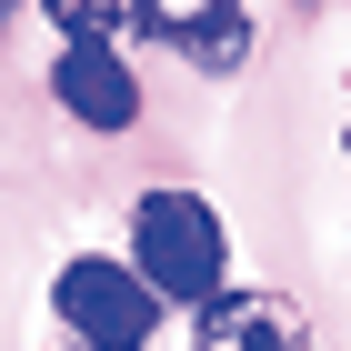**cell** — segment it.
I'll list each match as a JSON object with an SVG mask.
<instances>
[{
	"instance_id": "6da1fadb",
	"label": "cell",
	"mask_w": 351,
	"mask_h": 351,
	"mask_svg": "<svg viewBox=\"0 0 351 351\" xmlns=\"http://www.w3.org/2000/svg\"><path fill=\"white\" fill-rule=\"evenodd\" d=\"M221 261H231V241H221V211L201 201V191H141V211H131V271L161 301H211L221 291Z\"/></svg>"
},
{
	"instance_id": "3957f363",
	"label": "cell",
	"mask_w": 351,
	"mask_h": 351,
	"mask_svg": "<svg viewBox=\"0 0 351 351\" xmlns=\"http://www.w3.org/2000/svg\"><path fill=\"white\" fill-rule=\"evenodd\" d=\"M131 30H151L191 71H241L251 60V10L241 0H131Z\"/></svg>"
},
{
	"instance_id": "277c9868",
	"label": "cell",
	"mask_w": 351,
	"mask_h": 351,
	"mask_svg": "<svg viewBox=\"0 0 351 351\" xmlns=\"http://www.w3.org/2000/svg\"><path fill=\"white\" fill-rule=\"evenodd\" d=\"M191 351H311V322H301L291 291H211L191 301Z\"/></svg>"
},
{
	"instance_id": "7a4b0ae2",
	"label": "cell",
	"mask_w": 351,
	"mask_h": 351,
	"mask_svg": "<svg viewBox=\"0 0 351 351\" xmlns=\"http://www.w3.org/2000/svg\"><path fill=\"white\" fill-rule=\"evenodd\" d=\"M51 301H60V322L81 331L90 351H151V331H161V291L131 261H71L51 281Z\"/></svg>"
},
{
	"instance_id": "52a82bcc",
	"label": "cell",
	"mask_w": 351,
	"mask_h": 351,
	"mask_svg": "<svg viewBox=\"0 0 351 351\" xmlns=\"http://www.w3.org/2000/svg\"><path fill=\"white\" fill-rule=\"evenodd\" d=\"M10 10H21V0H0V21H10Z\"/></svg>"
},
{
	"instance_id": "5b68a950",
	"label": "cell",
	"mask_w": 351,
	"mask_h": 351,
	"mask_svg": "<svg viewBox=\"0 0 351 351\" xmlns=\"http://www.w3.org/2000/svg\"><path fill=\"white\" fill-rule=\"evenodd\" d=\"M51 90L71 121H90V131H131L141 121V81H131V60L101 51V40H71V51L51 60Z\"/></svg>"
},
{
	"instance_id": "8992f818",
	"label": "cell",
	"mask_w": 351,
	"mask_h": 351,
	"mask_svg": "<svg viewBox=\"0 0 351 351\" xmlns=\"http://www.w3.org/2000/svg\"><path fill=\"white\" fill-rule=\"evenodd\" d=\"M60 21V40H101V51H121V30H131V0H40Z\"/></svg>"
}]
</instances>
